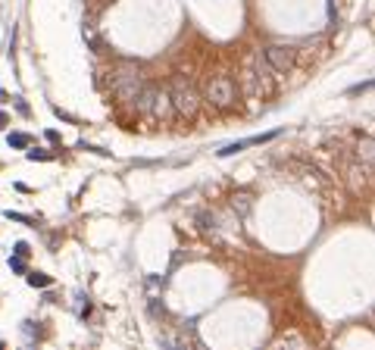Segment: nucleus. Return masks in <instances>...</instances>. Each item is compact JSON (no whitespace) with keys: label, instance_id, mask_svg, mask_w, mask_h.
<instances>
[{"label":"nucleus","instance_id":"obj_5","mask_svg":"<svg viewBox=\"0 0 375 350\" xmlns=\"http://www.w3.org/2000/svg\"><path fill=\"white\" fill-rule=\"evenodd\" d=\"M147 116H154V119H160V122L172 119L175 113H172V97H169V91H157V88H154V97H150Z\"/></svg>","mask_w":375,"mask_h":350},{"label":"nucleus","instance_id":"obj_6","mask_svg":"<svg viewBox=\"0 0 375 350\" xmlns=\"http://www.w3.org/2000/svg\"><path fill=\"white\" fill-rule=\"evenodd\" d=\"M28 285H34V288H47V285H50V278H47L44 272H34V275H28Z\"/></svg>","mask_w":375,"mask_h":350},{"label":"nucleus","instance_id":"obj_7","mask_svg":"<svg viewBox=\"0 0 375 350\" xmlns=\"http://www.w3.org/2000/svg\"><path fill=\"white\" fill-rule=\"evenodd\" d=\"M9 144L13 147H28V135H9Z\"/></svg>","mask_w":375,"mask_h":350},{"label":"nucleus","instance_id":"obj_4","mask_svg":"<svg viewBox=\"0 0 375 350\" xmlns=\"http://www.w3.org/2000/svg\"><path fill=\"white\" fill-rule=\"evenodd\" d=\"M263 56H266V63L272 66V72H288V69L294 66V60H297L294 47H288V44H272V47L263 50Z\"/></svg>","mask_w":375,"mask_h":350},{"label":"nucleus","instance_id":"obj_9","mask_svg":"<svg viewBox=\"0 0 375 350\" xmlns=\"http://www.w3.org/2000/svg\"><path fill=\"white\" fill-rule=\"evenodd\" d=\"M16 253L19 256H28V244H16Z\"/></svg>","mask_w":375,"mask_h":350},{"label":"nucleus","instance_id":"obj_2","mask_svg":"<svg viewBox=\"0 0 375 350\" xmlns=\"http://www.w3.org/2000/svg\"><path fill=\"white\" fill-rule=\"evenodd\" d=\"M169 97H172V113L175 116H182V119H194L197 113H200V94L188 85V81H175V88L169 91Z\"/></svg>","mask_w":375,"mask_h":350},{"label":"nucleus","instance_id":"obj_8","mask_svg":"<svg viewBox=\"0 0 375 350\" xmlns=\"http://www.w3.org/2000/svg\"><path fill=\"white\" fill-rule=\"evenodd\" d=\"M247 206H250V197H247V194L234 197V209H241V213H244V209H247Z\"/></svg>","mask_w":375,"mask_h":350},{"label":"nucleus","instance_id":"obj_1","mask_svg":"<svg viewBox=\"0 0 375 350\" xmlns=\"http://www.w3.org/2000/svg\"><path fill=\"white\" fill-rule=\"evenodd\" d=\"M141 88H144V78L135 63H122L119 69H113V94L122 103H132L141 94Z\"/></svg>","mask_w":375,"mask_h":350},{"label":"nucleus","instance_id":"obj_3","mask_svg":"<svg viewBox=\"0 0 375 350\" xmlns=\"http://www.w3.org/2000/svg\"><path fill=\"white\" fill-rule=\"evenodd\" d=\"M203 97H206L209 107H216V110H231V107H234V100H238V88H234V81H231V78L216 75V78H209V81H206Z\"/></svg>","mask_w":375,"mask_h":350}]
</instances>
